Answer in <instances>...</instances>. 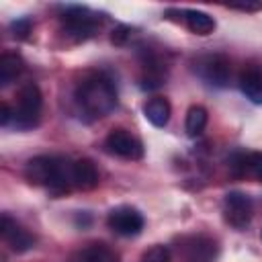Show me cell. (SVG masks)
Here are the masks:
<instances>
[{
	"instance_id": "obj_1",
	"label": "cell",
	"mask_w": 262,
	"mask_h": 262,
	"mask_svg": "<svg viewBox=\"0 0 262 262\" xmlns=\"http://www.w3.org/2000/svg\"><path fill=\"white\" fill-rule=\"evenodd\" d=\"M76 102L92 119L106 117L117 106V88L108 76L100 72L88 74L76 88Z\"/></svg>"
},
{
	"instance_id": "obj_2",
	"label": "cell",
	"mask_w": 262,
	"mask_h": 262,
	"mask_svg": "<svg viewBox=\"0 0 262 262\" xmlns=\"http://www.w3.org/2000/svg\"><path fill=\"white\" fill-rule=\"evenodd\" d=\"M72 164L55 156H37L27 162L25 176L31 184L47 186L55 194L68 192L72 186Z\"/></svg>"
},
{
	"instance_id": "obj_3",
	"label": "cell",
	"mask_w": 262,
	"mask_h": 262,
	"mask_svg": "<svg viewBox=\"0 0 262 262\" xmlns=\"http://www.w3.org/2000/svg\"><path fill=\"white\" fill-rule=\"evenodd\" d=\"M41 106H43V96L41 90L35 82H27L20 86L16 94V108H14V125L18 129H31L39 123L41 117Z\"/></svg>"
},
{
	"instance_id": "obj_4",
	"label": "cell",
	"mask_w": 262,
	"mask_h": 262,
	"mask_svg": "<svg viewBox=\"0 0 262 262\" xmlns=\"http://www.w3.org/2000/svg\"><path fill=\"white\" fill-rule=\"evenodd\" d=\"M61 20H63L68 35H72L76 41H84V39L92 37L96 23H98V16L84 6H68L63 10Z\"/></svg>"
},
{
	"instance_id": "obj_5",
	"label": "cell",
	"mask_w": 262,
	"mask_h": 262,
	"mask_svg": "<svg viewBox=\"0 0 262 262\" xmlns=\"http://www.w3.org/2000/svg\"><path fill=\"white\" fill-rule=\"evenodd\" d=\"M252 211H254V205H252V199L246 194V192H239V190H231L225 194L223 199V215H225V221L235 227V229H246L252 221Z\"/></svg>"
},
{
	"instance_id": "obj_6",
	"label": "cell",
	"mask_w": 262,
	"mask_h": 262,
	"mask_svg": "<svg viewBox=\"0 0 262 262\" xmlns=\"http://www.w3.org/2000/svg\"><path fill=\"white\" fill-rule=\"evenodd\" d=\"M196 72L199 76L215 88H223L229 82L231 76V63L225 55L221 53H213V55H205L196 61Z\"/></svg>"
},
{
	"instance_id": "obj_7",
	"label": "cell",
	"mask_w": 262,
	"mask_h": 262,
	"mask_svg": "<svg viewBox=\"0 0 262 262\" xmlns=\"http://www.w3.org/2000/svg\"><path fill=\"white\" fill-rule=\"evenodd\" d=\"M106 223H108V227L115 233L131 237V235L141 233V229H143V215L135 207L121 205V207L111 209V213L106 217Z\"/></svg>"
},
{
	"instance_id": "obj_8",
	"label": "cell",
	"mask_w": 262,
	"mask_h": 262,
	"mask_svg": "<svg viewBox=\"0 0 262 262\" xmlns=\"http://www.w3.org/2000/svg\"><path fill=\"white\" fill-rule=\"evenodd\" d=\"M104 145L111 154L119 156V158H125V160H139L143 158V145L141 141L131 135L127 129H111V133L106 135L104 139Z\"/></svg>"
},
{
	"instance_id": "obj_9",
	"label": "cell",
	"mask_w": 262,
	"mask_h": 262,
	"mask_svg": "<svg viewBox=\"0 0 262 262\" xmlns=\"http://www.w3.org/2000/svg\"><path fill=\"white\" fill-rule=\"evenodd\" d=\"M0 231H2V237L4 242L10 246L12 252L16 254H23V252H29L33 246H35V237L23 229L10 215H2V225H0Z\"/></svg>"
},
{
	"instance_id": "obj_10",
	"label": "cell",
	"mask_w": 262,
	"mask_h": 262,
	"mask_svg": "<svg viewBox=\"0 0 262 262\" xmlns=\"http://www.w3.org/2000/svg\"><path fill=\"white\" fill-rule=\"evenodd\" d=\"M72 184L82 190H92L98 186V170L92 160L82 158L72 164Z\"/></svg>"
},
{
	"instance_id": "obj_11",
	"label": "cell",
	"mask_w": 262,
	"mask_h": 262,
	"mask_svg": "<svg viewBox=\"0 0 262 262\" xmlns=\"http://www.w3.org/2000/svg\"><path fill=\"white\" fill-rule=\"evenodd\" d=\"M239 90L246 94L250 102L262 106V72L254 66L246 68L239 76Z\"/></svg>"
},
{
	"instance_id": "obj_12",
	"label": "cell",
	"mask_w": 262,
	"mask_h": 262,
	"mask_svg": "<svg viewBox=\"0 0 262 262\" xmlns=\"http://www.w3.org/2000/svg\"><path fill=\"white\" fill-rule=\"evenodd\" d=\"M231 170L233 174H250L258 180H262V151H252V154H235L231 158Z\"/></svg>"
},
{
	"instance_id": "obj_13",
	"label": "cell",
	"mask_w": 262,
	"mask_h": 262,
	"mask_svg": "<svg viewBox=\"0 0 262 262\" xmlns=\"http://www.w3.org/2000/svg\"><path fill=\"white\" fill-rule=\"evenodd\" d=\"M143 115L154 127H166L172 115V106L168 98L164 96H154L143 104Z\"/></svg>"
},
{
	"instance_id": "obj_14",
	"label": "cell",
	"mask_w": 262,
	"mask_h": 262,
	"mask_svg": "<svg viewBox=\"0 0 262 262\" xmlns=\"http://www.w3.org/2000/svg\"><path fill=\"white\" fill-rule=\"evenodd\" d=\"M215 242L205 237V235H196L190 237L188 246H186V262H213L215 260Z\"/></svg>"
},
{
	"instance_id": "obj_15",
	"label": "cell",
	"mask_w": 262,
	"mask_h": 262,
	"mask_svg": "<svg viewBox=\"0 0 262 262\" xmlns=\"http://www.w3.org/2000/svg\"><path fill=\"white\" fill-rule=\"evenodd\" d=\"M25 68V61L18 53L6 51L0 55V86H8Z\"/></svg>"
},
{
	"instance_id": "obj_16",
	"label": "cell",
	"mask_w": 262,
	"mask_h": 262,
	"mask_svg": "<svg viewBox=\"0 0 262 262\" xmlns=\"http://www.w3.org/2000/svg\"><path fill=\"white\" fill-rule=\"evenodd\" d=\"M184 23L196 35H209V33L215 31L213 16L203 12V10H184Z\"/></svg>"
},
{
	"instance_id": "obj_17",
	"label": "cell",
	"mask_w": 262,
	"mask_h": 262,
	"mask_svg": "<svg viewBox=\"0 0 262 262\" xmlns=\"http://www.w3.org/2000/svg\"><path fill=\"white\" fill-rule=\"evenodd\" d=\"M207 108L201 104H192L186 113V121H184V129L188 137H199L205 127H207Z\"/></svg>"
},
{
	"instance_id": "obj_18",
	"label": "cell",
	"mask_w": 262,
	"mask_h": 262,
	"mask_svg": "<svg viewBox=\"0 0 262 262\" xmlns=\"http://www.w3.org/2000/svg\"><path fill=\"white\" fill-rule=\"evenodd\" d=\"M78 262H117V254L102 242H94L80 252Z\"/></svg>"
},
{
	"instance_id": "obj_19",
	"label": "cell",
	"mask_w": 262,
	"mask_h": 262,
	"mask_svg": "<svg viewBox=\"0 0 262 262\" xmlns=\"http://www.w3.org/2000/svg\"><path fill=\"white\" fill-rule=\"evenodd\" d=\"M141 262H170V250L166 246H151L147 252H143Z\"/></svg>"
},
{
	"instance_id": "obj_20",
	"label": "cell",
	"mask_w": 262,
	"mask_h": 262,
	"mask_svg": "<svg viewBox=\"0 0 262 262\" xmlns=\"http://www.w3.org/2000/svg\"><path fill=\"white\" fill-rule=\"evenodd\" d=\"M31 29H33V23H31V18H16V20H12L10 23V31H12V35L14 37H18V39H27L29 37V33H31Z\"/></svg>"
},
{
	"instance_id": "obj_21",
	"label": "cell",
	"mask_w": 262,
	"mask_h": 262,
	"mask_svg": "<svg viewBox=\"0 0 262 262\" xmlns=\"http://www.w3.org/2000/svg\"><path fill=\"white\" fill-rule=\"evenodd\" d=\"M129 33H131V29H129V27H125V25H121V27H117V29L113 31V37H111V39H113V43H115V45H123V43H125V39L129 37Z\"/></svg>"
},
{
	"instance_id": "obj_22",
	"label": "cell",
	"mask_w": 262,
	"mask_h": 262,
	"mask_svg": "<svg viewBox=\"0 0 262 262\" xmlns=\"http://www.w3.org/2000/svg\"><path fill=\"white\" fill-rule=\"evenodd\" d=\"M227 6L233 8V10H244V12H256V10L262 8L260 2H244V4H227Z\"/></svg>"
},
{
	"instance_id": "obj_23",
	"label": "cell",
	"mask_w": 262,
	"mask_h": 262,
	"mask_svg": "<svg viewBox=\"0 0 262 262\" xmlns=\"http://www.w3.org/2000/svg\"><path fill=\"white\" fill-rule=\"evenodd\" d=\"M10 119H14V111L6 104V102H2V115H0V125L2 127H6L8 123H10Z\"/></svg>"
},
{
	"instance_id": "obj_24",
	"label": "cell",
	"mask_w": 262,
	"mask_h": 262,
	"mask_svg": "<svg viewBox=\"0 0 262 262\" xmlns=\"http://www.w3.org/2000/svg\"><path fill=\"white\" fill-rule=\"evenodd\" d=\"M260 237H262V231H260Z\"/></svg>"
}]
</instances>
